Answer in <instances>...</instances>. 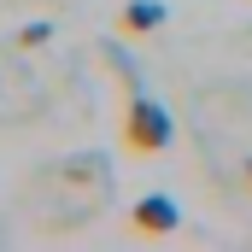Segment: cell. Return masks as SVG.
I'll return each mask as SVG.
<instances>
[{
    "label": "cell",
    "mask_w": 252,
    "mask_h": 252,
    "mask_svg": "<svg viewBox=\"0 0 252 252\" xmlns=\"http://www.w3.org/2000/svg\"><path fill=\"white\" fill-rule=\"evenodd\" d=\"M112 199V164L100 153H82V158H64V164H47L35 182H30V211L47 235L59 229H82L106 211Z\"/></svg>",
    "instance_id": "obj_1"
},
{
    "label": "cell",
    "mask_w": 252,
    "mask_h": 252,
    "mask_svg": "<svg viewBox=\"0 0 252 252\" xmlns=\"http://www.w3.org/2000/svg\"><path fill=\"white\" fill-rule=\"evenodd\" d=\"M124 147L129 153H164L170 147V112L147 94H135L124 112Z\"/></svg>",
    "instance_id": "obj_2"
},
{
    "label": "cell",
    "mask_w": 252,
    "mask_h": 252,
    "mask_svg": "<svg viewBox=\"0 0 252 252\" xmlns=\"http://www.w3.org/2000/svg\"><path fill=\"white\" fill-rule=\"evenodd\" d=\"M176 223H182V211H176V199H164V193H147V199L135 205V229H141V235H176Z\"/></svg>",
    "instance_id": "obj_3"
},
{
    "label": "cell",
    "mask_w": 252,
    "mask_h": 252,
    "mask_svg": "<svg viewBox=\"0 0 252 252\" xmlns=\"http://www.w3.org/2000/svg\"><path fill=\"white\" fill-rule=\"evenodd\" d=\"M158 24H164V6H158V0H129L124 6V30L129 35H147V30H158Z\"/></svg>",
    "instance_id": "obj_4"
},
{
    "label": "cell",
    "mask_w": 252,
    "mask_h": 252,
    "mask_svg": "<svg viewBox=\"0 0 252 252\" xmlns=\"http://www.w3.org/2000/svg\"><path fill=\"white\" fill-rule=\"evenodd\" d=\"M247 188H252V164H247Z\"/></svg>",
    "instance_id": "obj_5"
}]
</instances>
